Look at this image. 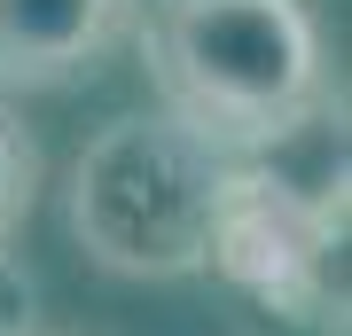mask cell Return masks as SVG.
I'll use <instances>...</instances> for the list:
<instances>
[{
	"label": "cell",
	"mask_w": 352,
	"mask_h": 336,
	"mask_svg": "<svg viewBox=\"0 0 352 336\" xmlns=\"http://www.w3.org/2000/svg\"><path fill=\"white\" fill-rule=\"evenodd\" d=\"M227 196V157L196 141L180 117L133 110L110 117L71 164V243L102 274L126 282H180L212 266V227Z\"/></svg>",
	"instance_id": "1"
},
{
	"label": "cell",
	"mask_w": 352,
	"mask_h": 336,
	"mask_svg": "<svg viewBox=\"0 0 352 336\" xmlns=\"http://www.w3.org/2000/svg\"><path fill=\"white\" fill-rule=\"evenodd\" d=\"M141 55L164 117L219 157L266 141L321 94V32L305 0H157Z\"/></svg>",
	"instance_id": "2"
},
{
	"label": "cell",
	"mask_w": 352,
	"mask_h": 336,
	"mask_svg": "<svg viewBox=\"0 0 352 336\" xmlns=\"http://www.w3.org/2000/svg\"><path fill=\"white\" fill-rule=\"evenodd\" d=\"M337 250L344 235L266 203L258 188H243L227 172V196H219V227H212V266L235 289H251L258 305L289 313V321H329L344 305V282H337Z\"/></svg>",
	"instance_id": "3"
},
{
	"label": "cell",
	"mask_w": 352,
	"mask_h": 336,
	"mask_svg": "<svg viewBox=\"0 0 352 336\" xmlns=\"http://www.w3.org/2000/svg\"><path fill=\"white\" fill-rule=\"evenodd\" d=\"M133 0H0V87H71L87 78L110 39L126 32Z\"/></svg>",
	"instance_id": "4"
},
{
	"label": "cell",
	"mask_w": 352,
	"mask_h": 336,
	"mask_svg": "<svg viewBox=\"0 0 352 336\" xmlns=\"http://www.w3.org/2000/svg\"><path fill=\"white\" fill-rule=\"evenodd\" d=\"M32 196H39V141L24 133V117L0 102V243L24 227Z\"/></svg>",
	"instance_id": "5"
},
{
	"label": "cell",
	"mask_w": 352,
	"mask_h": 336,
	"mask_svg": "<svg viewBox=\"0 0 352 336\" xmlns=\"http://www.w3.org/2000/svg\"><path fill=\"white\" fill-rule=\"evenodd\" d=\"M0 336H39V298H32V274L0 250Z\"/></svg>",
	"instance_id": "6"
}]
</instances>
